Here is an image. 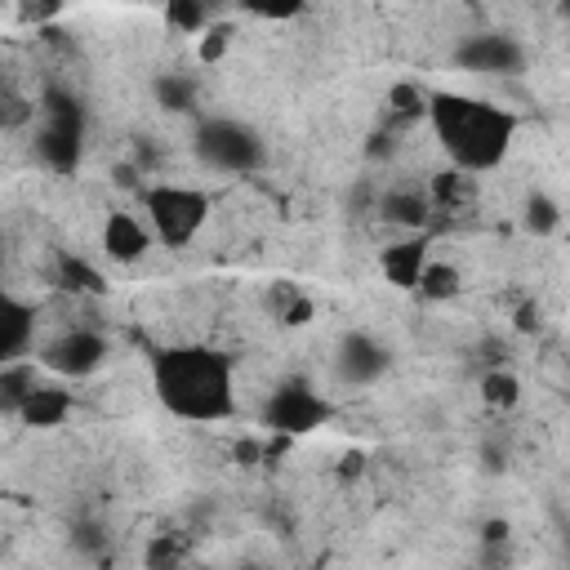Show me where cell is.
Here are the masks:
<instances>
[{
	"instance_id": "15",
	"label": "cell",
	"mask_w": 570,
	"mask_h": 570,
	"mask_svg": "<svg viewBox=\"0 0 570 570\" xmlns=\"http://www.w3.org/2000/svg\"><path fill=\"white\" fill-rule=\"evenodd\" d=\"M459 267H450V263H436V258H428L423 263V272H419V281H414V289L423 294V298H432V303H441V298H454L459 294Z\"/></svg>"
},
{
	"instance_id": "22",
	"label": "cell",
	"mask_w": 570,
	"mask_h": 570,
	"mask_svg": "<svg viewBox=\"0 0 570 570\" xmlns=\"http://www.w3.org/2000/svg\"><path fill=\"white\" fill-rule=\"evenodd\" d=\"M62 4L67 0H18V18L22 22H49L62 13Z\"/></svg>"
},
{
	"instance_id": "16",
	"label": "cell",
	"mask_w": 570,
	"mask_h": 570,
	"mask_svg": "<svg viewBox=\"0 0 570 570\" xmlns=\"http://www.w3.org/2000/svg\"><path fill=\"white\" fill-rule=\"evenodd\" d=\"M383 218L401 227H419L428 218V196L423 191H387L383 196Z\"/></svg>"
},
{
	"instance_id": "10",
	"label": "cell",
	"mask_w": 570,
	"mask_h": 570,
	"mask_svg": "<svg viewBox=\"0 0 570 570\" xmlns=\"http://www.w3.org/2000/svg\"><path fill=\"white\" fill-rule=\"evenodd\" d=\"M36 338V312L31 303H22L18 294H4L0 289V370L13 365Z\"/></svg>"
},
{
	"instance_id": "3",
	"label": "cell",
	"mask_w": 570,
	"mask_h": 570,
	"mask_svg": "<svg viewBox=\"0 0 570 570\" xmlns=\"http://www.w3.org/2000/svg\"><path fill=\"white\" fill-rule=\"evenodd\" d=\"M142 209H147V227L160 245L183 249L196 240V232L209 218V196L200 187H183V183H156L142 191Z\"/></svg>"
},
{
	"instance_id": "1",
	"label": "cell",
	"mask_w": 570,
	"mask_h": 570,
	"mask_svg": "<svg viewBox=\"0 0 570 570\" xmlns=\"http://www.w3.org/2000/svg\"><path fill=\"white\" fill-rule=\"evenodd\" d=\"M151 392L156 401L187 423H223L236 410V374L218 347L174 343L151 356Z\"/></svg>"
},
{
	"instance_id": "5",
	"label": "cell",
	"mask_w": 570,
	"mask_h": 570,
	"mask_svg": "<svg viewBox=\"0 0 570 570\" xmlns=\"http://www.w3.org/2000/svg\"><path fill=\"white\" fill-rule=\"evenodd\" d=\"M196 156L218 169V174H254L267 160V147L258 129L232 120V116H209L196 125Z\"/></svg>"
},
{
	"instance_id": "23",
	"label": "cell",
	"mask_w": 570,
	"mask_h": 570,
	"mask_svg": "<svg viewBox=\"0 0 570 570\" xmlns=\"http://www.w3.org/2000/svg\"><path fill=\"white\" fill-rule=\"evenodd\" d=\"M307 316H312V303L307 298H289L285 303V325H303Z\"/></svg>"
},
{
	"instance_id": "11",
	"label": "cell",
	"mask_w": 570,
	"mask_h": 570,
	"mask_svg": "<svg viewBox=\"0 0 570 570\" xmlns=\"http://www.w3.org/2000/svg\"><path fill=\"white\" fill-rule=\"evenodd\" d=\"M102 249L116 263H134V258H142L151 249V232L134 214H107V223H102Z\"/></svg>"
},
{
	"instance_id": "7",
	"label": "cell",
	"mask_w": 570,
	"mask_h": 570,
	"mask_svg": "<svg viewBox=\"0 0 570 570\" xmlns=\"http://www.w3.org/2000/svg\"><path fill=\"white\" fill-rule=\"evenodd\" d=\"M454 62L463 71H476V76H517V71H525V49L517 36L481 31L454 49Z\"/></svg>"
},
{
	"instance_id": "8",
	"label": "cell",
	"mask_w": 570,
	"mask_h": 570,
	"mask_svg": "<svg viewBox=\"0 0 570 570\" xmlns=\"http://www.w3.org/2000/svg\"><path fill=\"white\" fill-rule=\"evenodd\" d=\"M102 361H107V338L94 334V330H67L62 338H53L45 347V365L58 370V374H67V379H85Z\"/></svg>"
},
{
	"instance_id": "17",
	"label": "cell",
	"mask_w": 570,
	"mask_h": 570,
	"mask_svg": "<svg viewBox=\"0 0 570 570\" xmlns=\"http://www.w3.org/2000/svg\"><path fill=\"white\" fill-rule=\"evenodd\" d=\"M517 392H521V383H517L508 370H490V374L481 379V396H485V405H494V410H512V405H517Z\"/></svg>"
},
{
	"instance_id": "13",
	"label": "cell",
	"mask_w": 570,
	"mask_h": 570,
	"mask_svg": "<svg viewBox=\"0 0 570 570\" xmlns=\"http://www.w3.org/2000/svg\"><path fill=\"white\" fill-rule=\"evenodd\" d=\"M423 263H428V240H423V236L396 240V245H387V249L379 254V267H383V276H387L396 289H414Z\"/></svg>"
},
{
	"instance_id": "4",
	"label": "cell",
	"mask_w": 570,
	"mask_h": 570,
	"mask_svg": "<svg viewBox=\"0 0 570 570\" xmlns=\"http://www.w3.org/2000/svg\"><path fill=\"white\" fill-rule=\"evenodd\" d=\"M36 151H40V160L53 174H71L80 165V151H85V107L71 94H62V89L45 94Z\"/></svg>"
},
{
	"instance_id": "2",
	"label": "cell",
	"mask_w": 570,
	"mask_h": 570,
	"mask_svg": "<svg viewBox=\"0 0 570 570\" xmlns=\"http://www.w3.org/2000/svg\"><path fill=\"white\" fill-rule=\"evenodd\" d=\"M423 116L459 174L494 169L512 151V138H517V116L508 107L468 98V94H450V89H432L423 98Z\"/></svg>"
},
{
	"instance_id": "20",
	"label": "cell",
	"mask_w": 570,
	"mask_h": 570,
	"mask_svg": "<svg viewBox=\"0 0 570 570\" xmlns=\"http://www.w3.org/2000/svg\"><path fill=\"white\" fill-rule=\"evenodd\" d=\"M236 4L249 9L254 18H267V22H285V18L307 9V0H236Z\"/></svg>"
},
{
	"instance_id": "19",
	"label": "cell",
	"mask_w": 570,
	"mask_h": 570,
	"mask_svg": "<svg viewBox=\"0 0 570 570\" xmlns=\"http://www.w3.org/2000/svg\"><path fill=\"white\" fill-rule=\"evenodd\" d=\"M525 223H530L539 236L557 232V223H561V209H557V200H552V196H543V191H534V196L525 200Z\"/></svg>"
},
{
	"instance_id": "14",
	"label": "cell",
	"mask_w": 570,
	"mask_h": 570,
	"mask_svg": "<svg viewBox=\"0 0 570 570\" xmlns=\"http://www.w3.org/2000/svg\"><path fill=\"white\" fill-rule=\"evenodd\" d=\"M151 94H156V102H160L165 111H191V107H196V80L183 76V71L156 76V80H151Z\"/></svg>"
},
{
	"instance_id": "21",
	"label": "cell",
	"mask_w": 570,
	"mask_h": 570,
	"mask_svg": "<svg viewBox=\"0 0 570 570\" xmlns=\"http://www.w3.org/2000/svg\"><path fill=\"white\" fill-rule=\"evenodd\" d=\"M62 281H67V289H85V294L102 289V276L89 263H80V258H62Z\"/></svg>"
},
{
	"instance_id": "12",
	"label": "cell",
	"mask_w": 570,
	"mask_h": 570,
	"mask_svg": "<svg viewBox=\"0 0 570 570\" xmlns=\"http://www.w3.org/2000/svg\"><path fill=\"white\" fill-rule=\"evenodd\" d=\"M27 428H58L67 414H71V396L62 392V387H49V383H31L27 387V396L18 401V410H13Z\"/></svg>"
},
{
	"instance_id": "24",
	"label": "cell",
	"mask_w": 570,
	"mask_h": 570,
	"mask_svg": "<svg viewBox=\"0 0 570 570\" xmlns=\"http://www.w3.org/2000/svg\"><path fill=\"white\" fill-rule=\"evenodd\" d=\"M223 49H227V31H209V36H205V45H200V58L209 62V58H218Z\"/></svg>"
},
{
	"instance_id": "9",
	"label": "cell",
	"mask_w": 570,
	"mask_h": 570,
	"mask_svg": "<svg viewBox=\"0 0 570 570\" xmlns=\"http://www.w3.org/2000/svg\"><path fill=\"white\" fill-rule=\"evenodd\" d=\"M387 365H392V352H387L374 334H361V330L347 334V338L338 343V352H334V370H338V379H343V383H356V387L383 379Z\"/></svg>"
},
{
	"instance_id": "6",
	"label": "cell",
	"mask_w": 570,
	"mask_h": 570,
	"mask_svg": "<svg viewBox=\"0 0 570 570\" xmlns=\"http://www.w3.org/2000/svg\"><path fill=\"white\" fill-rule=\"evenodd\" d=\"M330 414H334V405L307 379H285L263 401V428H272L276 436H307V432L325 428Z\"/></svg>"
},
{
	"instance_id": "18",
	"label": "cell",
	"mask_w": 570,
	"mask_h": 570,
	"mask_svg": "<svg viewBox=\"0 0 570 570\" xmlns=\"http://www.w3.org/2000/svg\"><path fill=\"white\" fill-rule=\"evenodd\" d=\"M209 18V4L205 0H165V22L174 31H200Z\"/></svg>"
}]
</instances>
